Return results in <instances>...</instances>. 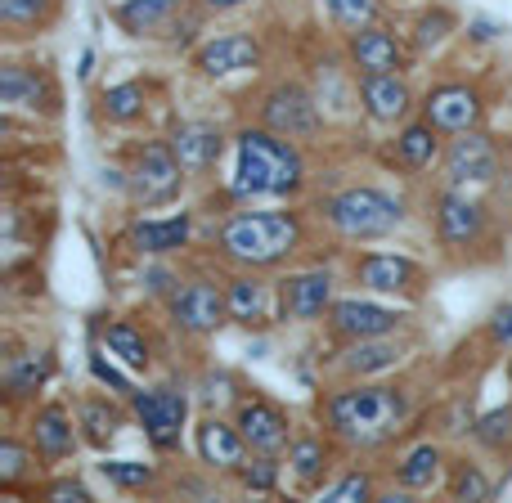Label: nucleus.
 Returning <instances> with one entry per match:
<instances>
[{"label":"nucleus","instance_id":"20","mask_svg":"<svg viewBox=\"0 0 512 503\" xmlns=\"http://www.w3.org/2000/svg\"><path fill=\"white\" fill-rule=\"evenodd\" d=\"M171 149H176L180 167H185L189 176H203V171H212L216 162H221L225 135H221V126H212V122H185L171 135Z\"/></svg>","mask_w":512,"mask_h":503},{"label":"nucleus","instance_id":"4","mask_svg":"<svg viewBox=\"0 0 512 503\" xmlns=\"http://www.w3.org/2000/svg\"><path fill=\"white\" fill-rule=\"evenodd\" d=\"M324 221L333 225L342 239L364 243V239H382V234L396 230V225L405 221V207H400V198L382 194V189H373V185H351L324 203Z\"/></svg>","mask_w":512,"mask_h":503},{"label":"nucleus","instance_id":"32","mask_svg":"<svg viewBox=\"0 0 512 503\" xmlns=\"http://www.w3.org/2000/svg\"><path fill=\"white\" fill-rule=\"evenodd\" d=\"M77 423L86 427V441L95 445V450H104V445L117 436L122 414H117V409H108V400H86V405L77 409Z\"/></svg>","mask_w":512,"mask_h":503},{"label":"nucleus","instance_id":"35","mask_svg":"<svg viewBox=\"0 0 512 503\" xmlns=\"http://www.w3.org/2000/svg\"><path fill=\"white\" fill-rule=\"evenodd\" d=\"M99 472H104L117 490H144V486H153V477H158L153 463H135V459H104Z\"/></svg>","mask_w":512,"mask_h":503},{"label":"nucleus","instance_id":"47","mask_svg":"<svg viewBox=\"0 0 512 503\" xmlns=\"http://www.w3.org/2000/svg\"><path fill=\"white\" fill-rule=\"evenodd\" d=\"M248 0H203V9H216V14H230V9H243Z\"/></svg>","mask_w":512,"mask_h":503},{"label":"nucleus","instance_id":"15","mask_svg":"<svg viewBox=\"0 0 512 503\" xmlns=\"http://www.w3.org/2000/svg\"><path fill=\"white\" fill-rule=\"evenodd\" d=\"M194 450H198V459H203L207 468L239 472L243 463H248L252 445L243 441L239 423H225V418H203V423L194 427Z\"/></svg>","mask_w":512,"mask_h":503},{"label":"nucleus","instance_id":"28","mask_svg":"<svg viewBox=\"0 0 512 503\" xmlns=\"http://www.w3.org/2000/svg\"><path fill=\"white\" fill-rule=\"evenodd\" d=\"M144 104H149V95H144L140 81H122V86H108L104 95H99V113H104L113 126L140 122V117H144Z\"/></svg>","mask_w":512,"mask_h":503},{"label":"nucleus","instance_id":"31","mask_svg":"<svg viewBox=\"0 0 512 503\" xmlns=\"http://www.w3.org/2000/svg\"><path fill=\"white\" fill-rule=\"evenodd\" d=\"M288 468L297 472L301 486L315 490V481L328 472V445L319 441V436H297V441L288 445Z\"/></svg>","mask_w":512,"mask_h":503},{"label":"nucleus","instance_id":"43","mask_svg":"<svg viewBox=\"0 0 512 503\" xmlns=\"http://www.w3.org/2000/svg\"><path fill=\"white\" fill-rule=\"evenodd\" d=\"M90 373H95V378H99V382H104V387L122 391V396H131V391H135V387H131V382H126V378H122V373H117V369H113V364H104V355H99V351H95V355H90Z\"/></svg>","mask_w":512,"mask_h":503},{"label":"nucleus","instance_id":"41","mask_svg":"<svg viewBox=\"0 0 512 503\" xmlns=\"http://www.w3.org/2000/svg\"><path fill=\"white\" fill-rule=\"evenodd\" d=\"M239 481L248 490H274V481H279V463H274V454H261L256 463H243Z\"/></svg>","mask_w":512,"mask_h":503},{"label":"nucleus","instance_id":"30","mask_svg":"<svg viewBox=\"0 0 512 503\" xmlns=\"http://www.w3.org/2000/svg\"><path fill=\"white\" fill-rule=\"evenodd\" d=\"M436 472H441V445L423 441V445H414V450L400 459L396 481H400V490H427L436 481Z\"/></svg>","mask_w":512,"mask_h":503},{"label":"nucleus","instance_id":"3","mask_svg":"<svg viewBox=\"0 0 512 503\" xmlns=\"http://www.w3.org/2000/svg\"><path fill=\"white\" fill-rule=\"evenodd\" d=\"M216 248L239 270H274L301 248L297 212H234L225 216Z\"/></svg>","mask_w":512,"mask_h":503},{"label":"nucleus","instance_id":"44","mask_svg":"<svg viewBox=\"0 0 512 503\" xmlns=\"http://www.w3.org/2000/svg\"><path fill=\"white\" fill-rule=\"evenodd\" d=\"M45 499L50 503H90V490L81 486V481H54V486H45Z\"/></svg>","mask_w":512,"mask_h":503},{"label":"nucleus","instance_id":"22","mask_svg":"<svg viewBox=\"0 0 512 503\" xmlns=\"http://www.w3.org/2000/svg\"><path fill=\"white\" fill-rule=\"evenodd\" d=\"M32 445L41 459H68L77 450V427H72V414L63 405H45L36 409L32 418Z\"/></svg>","mask_w":512,"mask_h":503},{"label":"nucleus","instance_id":"38","mask_svg":"<svg viewBox=\"0 0 512 503\" xmlns=\"http://www.w3.org/2000/svg\"><path fill=\"white\" fill-rule=\"evenodd\" d=\"M36 450V445H32ZM32 450L27 445H18L14 436H5L0 441V486H14L18 477H27L32 472Z\"/></svg>","mask_w":512,"mask_h":503},{"label":"nucleus","instance_id":"16","mask_svg":"<svg viewBox=\"0 0 512 503\" xmlns=\"http://www.w3.org/2000/svg\"><path fill=\"white\" fill-rule=\"evenodd\" d=\"M346 54H351V63L360 72H405L409 68L405 41H400L396 32H387V27H378V23L351 32V41H346Z\"/></svg>","mask_w":512,"mask_h":503},{"label":"nucleus","instance_id":"6","mask_svg":"<svg viewBox=\"0 0 512 503\" xmlns=\"http://www.w3.org/2000/svg\"><path fill=\"white\" fill-rule=\"evenodd\" d=\"M131 409H135V418H140V427H144L153 450H162V454L176 450L180 432H185V418H189L185 391H176V387L131 391Z\"/></svg>","mask_w":512,"mask_h":503},{"label":"nucleus","instance_id":"37","mask_svg":"<svg viewBox=\"0 0 512 503\" xmlns=\"http://www.w3.org/2000/svg\"><path fill=\"white\" fill-rule=\"evenodd\" d=\"M472 436H477L486 450H508L512 445V409H490L486 418H477Z\"/></svg>","mask_w":512,"mask_h":503},{"label":"nucleus","instance_id":"10","mask_svg":"<svg viewBox=\"0 0 512 503\" xmlns=\"http://www.w3.org/2000/svg\"><path fill=\"white\" fill-rule=\"evenodd\" d=\"M499 176V153L490 144V135L481 131H463L450 140L445 149V180L450 185H490Z\"/></svg>","mask_w":512,"mask_h":503},{"label":"nucleus","instance_id":"17","mask_svg":"<svg viewBox=\"0 0 512 503\" xmlns=\"http://www.w3.org/2000/svg\"><path fill=\"white\" fill-rule=\"evenodd\" d=\"M355 279H360L364 288H373V292L409 297V292H418V283H423V270H418V261H409V256L369 252V256L355 261Z\"/></svg>","mask_w":512,"mask_h":503},{"label":"nucleus","instance_id":"40","mask_svg":"<svg viewBox=\"0 0 512 503\" xmlns=\"http://www.w3.org/2000/svg\"><path fill=\"white\" fill-rule=\"evenodd\" d=\"M324 499H333V503H355V499H373V481H369V472H346L337 486H328L324 490Z\"/></svg>","mask_w":512,"mask_h":503},{"label":"nucleus","instance_id":"39","mask_svg":"<svg viewBox=\"0 0 512 503\" xmlns=\"http://www.w3.org/2000/svg\"><path fill=\"white\" fill-rule=\"evenodd\" d=\"M450 32H454V14H450V9H427V14L418 18V27H414V45H418V50H432V45H441Z\"/></svg>","mask_w":512,"mask_h":503},{"label":"nucleus","instance_id":"25","mask_svg":"<svg viewBox=\"0 0 512 503\" xmlns=\"http://www.w3.org/2000/svg\"><path fill=\"white\" fill-rule=\"evenodd\" d=\"M180 5H185V0H122V5L113 9V18L122 23V32L144 36V32H153V27L167 23Z\"/></svg>","mask_w":512,"mask_h":503},{"label":"nucleus","instance_id":"12","mask_svg":"<svg viewBox=\"0 0 512 503\" xmlns=\"http://www.w3.org/2000/svg\"><path fill=\"white\" fill-rule=\"evenodd\" d=\"M481 230H486V207L463 194L459 185L436 198V234H441L445 248H472Z\"/></svg>","mask_w":512,"mask_h":503},{"label":"nucleus","instance_id":"36","mask_svg":"<svg viewBox=\"0 0 512 503\" xmlns=\"http://www.w3.org/2000/svg\"><path fill=\"white\" fill-rule=\"evenodd\" d=\"M54 14V0H0V23L5 27H41Z\"/></svg>","mask_w":512,"mask_h":503},{"label":"nucleus","instance_id":"26","mask_svg":"<svg viewBox=\"0 0 512 503\" xmlns=\"http://www.w3.org/2000/svg\"><path fill=\"white\" fill-rule=\"evenodd\" d=\"M400 346L396 342H387V337H364V342H351V351H346V369L351 373H387V369H396L400 364Z\"/></svg>","mask_w":512,"mask_h":503},{"label":"nucleus","instance_id":"46","mask_svg":"<svg viewBox=\"0 0 512 503\" xmlns=\"http://www.w3.org/2000/svg\"><path fill=\"white\" fill-rule=\"evenodd\" d=\"M499 32H504V27H499V23H486V18H481V23H472V36H477V41H495Z\"/></svg>","mask_w":512,"mask_h":503},{"label":"nucleus","instance_id":"5","mask_svg":"<svg viewBox=\"0 0 512 503\" xmlns=\"http://www.w3.org/2000/svg\"><path fill=\"white\" fill-rule=\"evenodd\" d=\"M189 171L180 167L176 149L171 140H153L135 153V171H131V198L140 207H162V203H176L180 185H185Z\"/></svg>","mask_w":512,"mask_h":503},{"label":"nucleus","instance_id":"13","mask_svg":"<svg viewBox=\"0 0 512 503\" xmlns=\"http://www.w3.org/2000/svg\"><path fill=\"white\" fill-rule=\"evenodd\" d=\"M360 104L373 122L396 126L414 113V90L400 72H360Z\"/></svg>","mask_w":512,"mask_h":503},{"label":"nucleus","instance_id":"8","mask_svg":"<svg viewBox=\"0 0 512 503\" xmlns=\"http://www.w3.org/2000/svg\"><path fill=\"white\" fill-rule=\"evenodd\" d=\"M261 122L270 131L288 135V140H301V135H315L324 126V113H319L315 95L297 81H279L274 90H265L261 99Z\"/></svg>","mask_w":512,"mask_h":503},{"label":"nucleus","instance_id":"34","mask_svg":"<svg viewBox=\"0 0 512 503\" xmlns=\"http://www.w3.org/2000/svg\"><path fill=\"white\" fill-rule=\"evenodd\" d=\"M319 5L342 32H360V27L378 23V0H319Z\"/></svg>","mask_w":512,"mask_h":503},{"label":"nucleus","instance_id":"24","mask_svg":"<svg viewBox=\"0 0 512 503\" xmlns=\"http://www.w3.org/2000/svg\"><path fill=\"white\" fill-rule=\"evenodd\" d=\"M436 153H441V131H436V126L427 122V117H423V122L400 126V135H396V158L405 162L409 171L432 167Z\"/></svg>","mask_w":512,"mask_h":503},{"label":"nucleus","instance_id":"7","mask_svg":"<svg viewBox=\"0 0 512 503\" xmlns=\"http://www.w3.org/2000/svg\"><path fill=\"white\" fill-rule=\"evenodd\" d=\"M171 319L189 337H212L230 319V297L212 279H189L171 292Z\"/></svg>","mask_w":512,"mask_h":503},{"label":"nucleus","instance_id":"9","mask_svg":"<svg viewBox=\"0 0 512 503\" xmlns=\"http://www.w3.org/2000/svg\"><path fill=\"white\" fill-rule=\"evenodd\" d=\"M481 113H486L481 95H477L472 86H463V81H450V86H436L432 95L423 99V117H427V122H432L441 135L477 131V126H481Z\"/></svg>","mask_w":512,"mask_h":503},{"label":"nucleus","instance_id":"45","mask_svg":"<svg viewBox=\"0 0 512 503\" xmlns=\"http://www.w3.org/2000/svg\"><path fill=\"white\" fill-rule=\"evenodd\" d=\"M490 337H495L499 346H512V301L495 306V315H490Z\"/></svg>","mask_w":512,"mask_h":503},{"label":"nucleus","instance_id":"27","mask_svg":"<svg viewBox=\"0 0 512 503\" xmlns=\"http://www.w3.org/2000/svg\"><path fill=\"white\" fill-rule=\"evenodd\" d=\"M104 346L108 355H117V360L126 364V369H149V337L140 333L135 324H126V319H113V324L104 328Z\"/></svg>","mask_w":512,"mask_h":503},{"label":"nucleus","instance_id":"18","mask_svg":"<svg viewBox=\"0 0 512 503\" xmlns=\"http://www.w3.org/2000/svg\"><path fill=\"white\" fill-rule=\"evenodd\" d=\"M234 423H239L243 441H248L256 454H279L283 445H292L288 414H283L279 405H270V400H243Z\"/></svg>","mask_w":512,"mask_h":503},{"label":"nucleus","instance_id":"11","mask_svg":"<svg viewBox=\"0 0 512 503\" xmlns=\"http://www.w3.org/2000/svg\"><path fill=\"white\" fill-rule=\"evenodd\" d=\"M400 310L378 306V301H360V297H346L328 306V328L333 337H346V342H364V337H387L400 328Z\"/></svg>","mask_w":512,"mask_h":503},{"label":"nucleus","instance_id":"48","mask_svg":"<svg viewBox=\"0 0 512 503\" xmlns=\"http://www.w3.org/2000/svg\"><path fill=\"white\" fill-rule=\"evenodd\" d=\"M90 63H95V54L86 50V54H81V68H77V77H90Z\"/></svg>","mask_w":512,"mask_h":503},{"label":"nucleus","instance_id":"2","mask_svg":"<svg viewBox=\"0 0 512 503\" xmlns=\"http://www.w3.org/2000/svg\"><path fill=\"white\" fill-rule=\"evenodd\" d=\"M409 418V400L396 387H342L324 400V423L337 441L373 450V445L391 441Z\"/></svg>","mask_w":512,"mask_h":503},{"label":"nucleus","instance_id":"19","mask_svg":"<svg viewBox=\"0 0 512 503\" xmlns=\"http://www.w3.org/2000/svg\"><path fill=\"white\" fill-rule=\"evenodd\" d=\"M279 301H283V315L297 319V324H310L319 319L328 306H333V274L328 270H301V274H288L279 288Z\"/></svg>","mask_w":512,"mask_h":503},{"label":"nucleus","instance_id":"33","mask_svg":"<svg viewBox=\"0 0 512 503\" xmlns=\"http://www.w3.org/2000/svg\"><path fill=\"white\" fill-rule=\"evenodd\" d=\"M54 373V360L50 355H36V360H18V364H9V373H5V391L9 396H32L36 387H45V378Z\"/></svg>","mask_w":512,"mask_h":503},{"label":"nucleus","instance_id":"42","mask_svg":"<svg viewBox=\"0 0 512 503\" xmlns=\"http://www.w3.org/2000/svg\"><path fill=\"white\" fill-rule=\"evenodd\" d=\"M454 499H490V481L481 477V468L463 463V468L454 472Z\"/></svg>","mask_w":512,"mask_h":503},{"label":"nucleus","instance_id":"23","mask_svg":"<svg viewBox=\"0 0 512 503\" xmlns=\"http://www.w3.org/2000/svg\"><path fill=\"white\" fill-rule=\"evenodd\" d=\"M230 297V319L243 328H261L270 319V297H265V283L252 279V274H239V279L225 288Z\"/></svg>","mask_w":512,"mask_h":503},{"label":"nucleus","instance_id":"14","mask_svg":"<svg viewBox=\"0 0 512 503\" xmlns=\"http://www.w3.org/2000/svg\"><path fill=\"white\" fill-rule=\"evenodd\" d=\"M261 63V41L248 32H230V36H216V41L198 45L194 50V68L203 77H234V72H248Z\"/></svg>","mask_w":512,"mask_h":503},{"label":"nucleus","instance_id":"29","mask_svg":"<svg viewBox=\"0 0 512 503\" xmlns=\"http://www.w3.org/2000/svg\"><path fill=\"white\" fill-rule=\"evenodd\" d=\"M0 99H5L9 108H41V99H50L45 95V81L36 77L32 68H23V63H9L5 72H0Z\"/></svg>","mask_w":512,"mask_h":503},{"label":"nucleus","instance_id":"1","mask_svg":"<svg viewBox=\"0 0 512 503\" xmlns=\"http://www.w3.org/2000/svg\"><path fill=\"white\" fill-rule=\"evenodd\" d=\"M306 185V162L288 135L270 126H243L234 135V194L239 198H297Z\"/></svg>","mask_w":512,"mask_h":503},{"label":"nucleus","instance_id":"21","mask_svg":"<svg viewBox=\"0 0 512 503\" xmlns=\"http://www.w3.org/2000/svg\"><path fill=\"white\" fill-rule=\"evenodd\" d=\"M189 230H194L189 212H176V216H162V221H135L131 230H126V243L144 256H167V252L185 248Z\"/></svg>","mask_w":512,"mask_h":503}]
</instances>
